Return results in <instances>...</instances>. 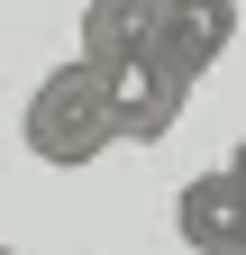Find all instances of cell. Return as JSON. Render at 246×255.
Returning a JSON list of instances; mask_svg holds the SVG:
<instances>
[{
  "mask_svg": "<svg viewBox=\"0 0 246 255\" xmlns=\"http://www.w3.org/2000/svg\"><path fill=\"white\" fill-rule=\"evenodd\" d=\"M155 27H164V0H91L82 9V55L91 64H128L155 46Z\"/></svg>",
  "mask_w": 246,
  "mask_h": 255,
  "instance_id": "cell-5",
  "label": "cell"
},
{
  "mask_svg": "<svg viewBox=\"0 0 246 255\" xmlns=\"http://www.w3.org/2000/svg\"><path fill=\"white\" fill-rule=\"evenodd\" d=\"M228 46H237V0H164V27H155V46H146V55H155L164 73L201 82Z\"/></svg>",
  "mask_w": 246,
  "mask_h": 255,
  "instance_id": "cell-4",
  "label": "cell"
},
{
  "mask_svg": "<svg viewBox=\"0 0 246 255\" xmlns=\"http://www.w3.org/2000/svg\"><path fill=\"white\" fill-rule=\"evenodd\" d=\"M0 255H18V246H0Z\"/></svg>",
  "mask_w": 246,
  "mask_h": 255,
  "instance_id": "cell-7",
  "label": "cell"
},
{
  "mask_svg": "<svg viewBox=\"0 0 246 255\" xmlns=\"http://www.w3.org/2000/svg\"><path fill=\"white\" fill-rule=\"evenodd\" d=\"M173 237L192 255H246V173L237 164H210L173 191Z\"/></svg>",
  "mask_w": 246,
  "mask_h": 255,
  "instance_id": "cell-3",
  "label": "cell"
},
{
  "mask_svg": "<svg viewBox=\"0 0 246 255\" xmlns=\"http://www.w3.org/2000/svg\"><path fill=\"white\" fill-rule=\"evenodd\" d=\"M228 164H237V173H246V137H237V155H228Z\"/></svg>",
  "mask_w": 246,
  "mask_h": 255,
  "instance_id": "cell-6",
  "label": "cell"
},
{
  "mask_svg": "<svg viewBox=\"0 0 246 255\" xmlns=\"http://www.w3.org/2000/svg\"><path fill=\"white\" fill-rule=\"evenodd\" d=\"M110 73V110H119V146H164L182 110H192V82L164 73L155 55H128V64H101Z\"/></svg>",
  "mask_w": 246,
  "mask_h": 255,
  "instance_id": "cell-2",
  "label": "cell"
},
{
  "mask_svg": "<svg viewBox=\"0 0 246 255\" xmlns=\"http://www.w3.org/2000/svg\"><path fill=\"white\" fill-rule=\"evenodd\" d=\"M18 137H27V155H37V164H55V173H82V164H101V155L119 146L110 73H101L91 55L55 64V73L27 91V110H18Z\"/></svg>",
  "mask_w": 246,
  "mask_h": 255,
  "instance_id": "cell-1",
  "label": "cell"
}]
</instances>
